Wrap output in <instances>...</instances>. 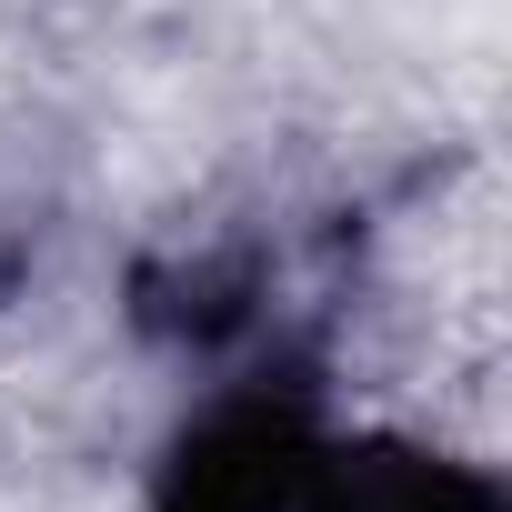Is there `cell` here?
Segmentation results:
<instances>
[{"label": "cell", "instance_id": "obj_1", "mask_svg": "<svg viewBox=\"0 0 512 512\" xmlns=\"http://www.w3.org/2000/svg\"><path fill=\"white\" fill-rule=\"evenodd\" d=\"M312 462H322L312 382H241L171 442L161 512H302Z\"/></svg>", "mask_w": 512, "mask_h": 512}, {"label": "cell", "instance_id": "obj_2", "mask_svg": "<svg viewBox=\"0 0 512 512\" xmlns=\"http://www.w3.org/2000/svg\"><path fill=\"white\" fill-rule=\"evenodd\" d=\"M302 512H502V482L422 442H322Z\"/></svg>", "mask_w": 512, "mask_h": 512}]
</instances>
